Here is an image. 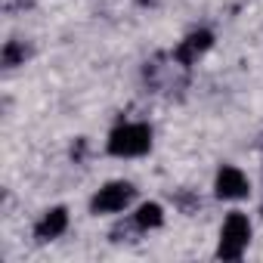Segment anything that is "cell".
<instances>
[{"instance_id": "obj_1", "label": "cell", "mask_w": 263, "mask_h": 263, "mask_svg": "<svg viewBox=\"0 0 263 263\" xmlns=\"http://www.w3.org/2000/svg\"><path fill=\"white\" fill-rule=\"evenodd\" d=\"M152 149V130L149 124H121L108 137V152L118 158H137Z\"/></svg>"}, {"instance_id": "obj_5", "label": "cell", "mask_w": 263, "mask_h": 263, "mask_svg": "<svg viewBox=\"0 0 263 263\" xmlns=\"http://www.w3.org/2000/svg\"><path fill=\"white\" fill-rule=\"evenodd\" d=\"M217 195L220 198H245L248 195V180L238 167H223L217 174Z\"/></svg>"}, {"instance_id": "obj_8", "label": "cell", "mask_w": 263, "mask_h": 263, "mask_svg": "<svg viewBox=\"0 0 263 263\" xmlns=\"http://www.w3.org/2000/svg\"><path fill=\"white\" fill-rule=\"evenodd\" d=\"M25 56H28L25 44H16V41H10V44L4 47V65H7V68H13V65L25 62Z\"/></svg>"}, {"instance_id": "obj_9", "label": "cell", "mask_w": 263, "mask_h": 263, "mask_svg": "<svg viewBox=\"0 0 263 263\" xmlns=\"http://www.w3.org/2000/svg\"><path fill=\"white\" fill-rule=\"evenodd\" d=\"M143 4H149V0H143Z\"/></svg>"}, {"instance_id": "obj_2", "label": "cell", "mask_w": 263, "mask_h": 263, "mask_svg": "<svg viewBox=\"0 0 263 263\" xmlns=\"http://www.w3.org/2000/svg\"><path fill=\"white\" fill-rule=\"evenodd\" d=\"M248 238H251V223L245 214H229L226 223H223V232H220V248H217V257L220 260H238L241 251L248 248Z\"/></svg>"}, {"instance_id": "obj_3", "label": "cell", "mask_w": 263, "mask_h": 263, "mask_svg": "<svg viewBox=\"0 0 263 263\" xmlns=\"http://www.w3.org/2000/svg\"><path fill=\"white\" fill-rule=\"evenodd\" d=\"M134 195H137V189L130 183H108V186H102L93 195L90 211L93 214H118V211H124L130 201H134Z\"/></svg>"}, {"instance_id": "obj_7", "label": "cell", "mask_w": 263, "mask_h": 263, "mask_svg": "<svg viewBox=\"0 0 263 263\" xmlns=\"http://www.w3.org/2000/svg\"><path fill=\"white\" fill-rule=\"evenodd\" d=\"M134 223H137L140 229H155V226H161V223H164V211H161V204H155V201L140 204V211L134 214Z\"/></svg>"}, {"instance_id": "obj_4", "label": "cell", "mask_w": 263, "mask_h": 263, "mask_svg": "<svg viewBox=\"0 0 263 263\" xmlns=\"http://www.w3.org/2000/svg\"><path fill=\"white\" fill-rule=\"evenodd\" d=\"M211 44H214V34H211V31H192V34L177 47V53H174V56H177V62H180V65H192V62H195L208 47H211Z\"/></svg>"}, {"instance_id": "obj_6", "label": "cell", "mask_w": 263, "mask_h": 263, "mask_svg": "<svg viewBox=\"0 0 263 263\" xmlns=\"http://www.w3.org/2000/svg\"><path fill=\"white\" fill-rule=\"evenodd\" d=\"M65 226H68V211L65 208H53L37 226H34V235L41 238V241H50V238H56V235H62L65 232Z\"/></svg>"}]
</instances>
